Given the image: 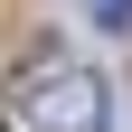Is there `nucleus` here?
Returning a JSON list of instances; mask_svg holds the SVG:
<instances>
[{
	"label": "nucleus",
	"mask_w": 132,
	"mask_h": 132,
	"mask_svg": "<svg viewBox=\"0 0 132 132\" xmlns=\"http://www.w3.org/2000/svg\"><path fill=\"white\" fill-rule=\"evenodd\" d=\"M85 19L94 28H132V0H85Z\"/></svg>",
	"instance_id": "nucleus-2"
},
{
	"label": "nucleus",
	"mask_w": 132,
	"mask_h": 132,
	"mask_svg": "<svg viewBox=\"0 0 132 132\" xmlns=\"http://www.w3.org/2000/svg\"><path fill=\"white\" fill-rule=\"evenodd\" d=\"M19 104H28L38 132H104V123H113L104 76H85V66H38V76L19 85Z\"/></svg>",
	"instance_id": "nucleus-1"
}]
</instances>
